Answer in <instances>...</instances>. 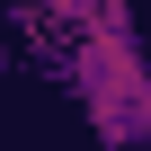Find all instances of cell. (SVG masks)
Listing matches in <instances>:
<instances>
[{"mask_svg": "<svg viewBox=\"0 0 151 151\" xmlns=\"http://www.w3.org/2000/svg\"><path fill=\"white\" fill-rule=\"evenodd\" d=\"M62 80L80 98L89 133L107 151H133L142 142V107H151V62H142V36L133 27H98V36H62Z\"/></svg>", "mask_w": 151, "mask_h": 151, "instance_id": "1", "label": "cell"}, {"mask_svg": "<svg viewBox=\"0 0 151 151\" xmlns=\"http://www.w3.org/2000/svg\"><path fill=\"white\" fill-rule=\"evenodd\" d=\"M36 18L53 27V45L62 36H98V27H133L124 0H36Z\"/></svg>", "mask_w": 151, "mask_h": 151, "instance_id": "2", "label": "cell"}]
</instances>
